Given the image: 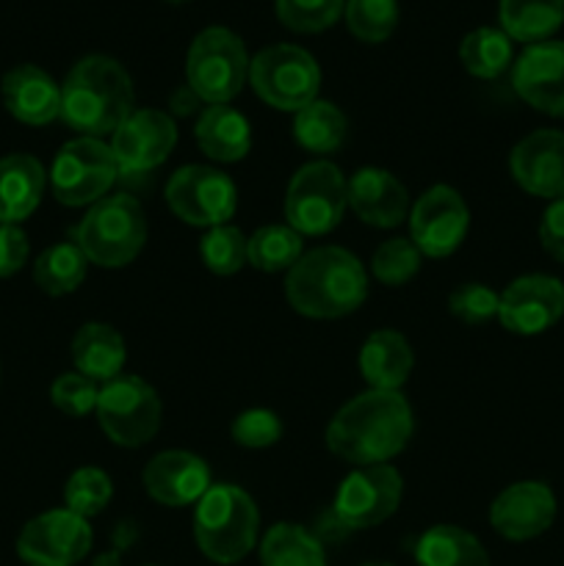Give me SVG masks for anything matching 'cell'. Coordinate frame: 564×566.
Listing matches in <instances>:
<instances>
[{"instance_id": "6da1fadb", "label": "cell", "mask_w": 564, "mask_h": 566, "mask_svg": "<svg viewBox=\"0 0 564 566\" xmlns=\"http://www.w3.org/2000/svg\"><path fill=\"white\" fill-rule=\"evenodd\" d=\"M412 407L401 390H365L343 403L326 426V448L354 468L390 464L409 446Z\"/></svg>"}, {"instance_id": "7a4b0ae2", "label": "cell", "mask_w": 564, "mask_h": 566, "mask_svg": "<svg viewBox=\"0 0 564 566\" xmlns=\"http://www.w3.org/2000/svg\"><path fill=\"white\" fill-rule=\"evenodd\" d=\"M285 298L304 318H346L368 298V271L348 249L315 247L285 274Z\"/></svg>"}, {"instance_id": "3957f363", "label": "cell", "mask_w": 564, "mask_h": 566, "mask_svg": "<svg viewBox=\"0 0 564 566\" xmlns=\"http://www.w3.org/2000/svg\"><path fill=\"white\" fill-rule=\"evenodd\" d=\"M136 92L125 66L111 55H86L61 83V116L77 136L111 138L136 111Z\"/></svg>"}, {"instance_id": "277c9868", "label": "cell", "mask_w": 564, "mask_h": 566, "mask_svg": "<svg viewBox=\"0 0 564 566\" xmlns=\"http://www.w3.org/2000/svg\"><path fill=\"white\" fill-rule=\"evenodd\" d=\"M260 509L247 490L213 484L194 512V542L208 562L232 566L258 547Z\"/></svg>"}, {"instance_id": "5b68a950", "label": "cell", "mask_w": 564, "mask_h": 566, "mask_svg": "<svg viewBox=\"0 0 564 566\" xmlns=\"http://www.w3.org/2000/svg\"><path fill=\"white\" fill-rule=\"evenodd\" d=\"M72 243L97 269H125L147 243V216L130 193H108L94 202L72 230Z\"/></svg>"}, {"instance_id": "8992f818", "label": "cell", "mask_w": 564, "mask_h": 566, "mask_svg": "<svg viewBox=\"0 0 564 566\" xmlns=\"http://www.w3.org/2000/svg\"><path fill=\"white\" fill-rule=\"evenodd\" d=\"M249 53L238 33L210 25L191 42L186 55V86L205 105H230L249 81Z\"/></svg>"}, {"instance_id": "52a82bcc", "label": "cell", "mask_w": 564, "mask_h": 566, "mask_svg": "<svg viewBox=\"0 0 564 566\" xmlns=\"http://www.w3.org/2000/svg\"><path fill=\"white\" fill-rule=\"evenodd\" d=\"M348 208V180L332 160L299 166L285 191V224L299 235L318 238L335 230Z\"/></svg>"}, {"instance_id": "ba28073f", "label": "cell", "mask_w": 564, "mask_h": 566, "mask_svg": "<svg viewBox=\"0 0 564 566\" xmlns=\"http://www.w3.org/2000/svg\"><path fill=\"white\" fill-rule=\"evenodd\" d=\"M97 426L114 446L142 448L158 434L164 407L149 381L142 376L119 374L116 379L100 385Z\"/></svg>"}, {"instance_id": "9c48e42d", "label": "cell", "mask_w": 564, "mask_h": 566, "mask_svg": "<svg viewBox=\"0 0 564 566\" xmlns=\"http://www.w3.org/2000/svg\"><path fill=\"white\" fill-rule=\"evenodd\" d=\"M249 86L269 108L296 114L318 99L321 66L299 44H271L249 61Z\"/></svg>"}, {"instance_id": "30bf717a", "label": "cell", "mask_w": 564, "mask_h": 566, "mask_svg": "<svg viewBox=\"0 0 564 566\" xmlns=\"http://www.w3.org/2000/svg\"><path fill=\"white\" fill-rule=\"evenodd\" d=\"M48 180L61 205L92 208L94 202L108 197L114 182L119 180V166L108 142L77 136L55 153Z\"/></svg>"}, {"instance_id": "8fae6325", "label": "cell", "mask_w": 564, "mask_h": 566, "mask_svg": "<svg viewBox=\"0 0 564 566\" xmlns=\"http://www.w3.org/2000/svg\"><path fill=\"white\" fill-rule=\"evenodd\" d=\"M166 208L188 227L230 224L238 208V186L227 171L205 164H188L171 171L164 188Z\"/></svg>"}, {"instance_id": "7c38bea8", "label": "cell", "mask_w": 564, "mask_h": 566, "mask_svg": "<svg viewBox=\"0 0 564 566\" xmlns=\"http://www.w3.org/2000/svg\"><path fill=\"white\" fill-rule=\"evenodd\" d=\"M404 479L393 464L354 468L341 481L332 503V520L343 531H368L390 520L401 506Z\"/></svg>"}, {"instance_id": "4fadbf2b", "label": "cell", "mask_w": 564, "mask_h": 566, "mask_svg": "<svg viewBox=\"0 0 564 566\" xmlns=\"http://www.w3.org/2000/svg\"><path fill=\"white\" fill-rule=\"evenodd\" d=\"M409 241L424 258H451L470 230V210L462 193L451 186H431L409 208Z\"/></svg>"}, {"instance_id": "5bb4252c", "label": "cell", "mask_w": 564, "mask_h": 566, "mask_svg": "<svg viewBox=\"0 0 564 566\" xmlns=\"http://www.w3.org/2000/svg\"><path fill=\"white\" fill-rule=\"evenodd\" d=\"M94 545L88 520L70 509L39 514L17 536V556L25 566H77Z\"/></svg>"}, {"instance_id": "9a60e30c", "label": "cell", "mask_w": 564, "mask_h": 566, "mask_svg": "<svg viewBox=\"0 0 564 566\" xmlns=\"http://www.w3.org/2000/svg\"><path fill=\"white\" fill-rule=\"evenodd\" d=\"M119 177L147 175L169 160L177 147V122L169 111L136 108L108 138Z\"/></svg>"}, {"instance_id": "2e32d148", "label": "cell", "mask_w": 564, "mask_h": 566, "mask_svg": "<svg viewBox=\"0 0 564 566\" xmlns=\"http://www.w3.org/2000/svg\"><path fill=\"white\" fill-rule=\"evenodd\" d=\"M564 315V285L551 274H525L501 293L498 321L506 332L534 337L556 326Z\"/></svg>"}, {"instance_id": "e0dca14e", "label": "cell", "mask_w": 564, "mask_h": 566, "mask_svg": "<svg viewBox=\"0 0 564 566\" xmlns=\"http://www.w3.org/2000/svg\"><path fill=\"white\" fill-rule=\"evenodd\" d=\"M556 495L542 481H518L490 506V525L506 542H531L556 520Z\"/></svg>"}, {"instance_id": "ac0fdd59", "label": "cell", "mask_w": 564, "mask_h": 566, "mask_svg": "<svg viewBox=\"0 0 564 566\" xmlns=\"http://www.w3.org/2000/svg\"><path fill=\"white\" fill-rule=\"evenodd\" d=\"M512 86L525 105L564 119V42L529 44L514 61Z\"/></svg>"}, {"instance_id": "d6986e66", "label": "cell", "mask_w": 564, "mask_h": 566, "mask_svg": "<svg viewBox=\"0 0 564 566\" xmlns=\"http://www.w3.org/2000/svg\"><path fill=\"white\" fill-rule=\"evenodd\" d=\"M509 171L531 197L564 199V133L542 127L520 138L509 153Z\"/></svg>"}, {"instance_id": "ffe728a7", "label": "cell", "mask_w": 564, "mask_h": 566, "mask_svg": "<svg viewBox=\"0 0 564 566\" xmlns=\"http://www.w3.org/2000/svg\"><path fill=\"white\" fill-rule=\"evenodd\" d=\"M142 484L158 506L182 509L202 501L205 492L213 486V479L208 462L197 453L160 451L144 468Z\"/></svg>"}, {"instance_id": "44dd1931", "label": "cell", "mask_w": 564, "mask_h": 566, "mask_svg": "<svg viewBox=\"0 0 564 566\" xmlns=\"http://www.w3.org/2000/svg\"><path fill=\"white\" fill-rule=\"evenodd\" d=\"M409 191L393 171L363 166L348 177V210L363 224L393 230L409 216Z\"/></svg>"}, {"instance_id": "7402d4cb", "label": "cell", "mask_w": 564, "mask_h": 566, "mask_svg": "<svg viewBox=\"0 0 564 566\" xmlns=\"http://www.w3.org/2000/svg\"><path fill=\"white\" fill-rule=\"evenodd\" d=\"M0 92L6 111L22 125H50L61 116V86L39 66L20 64L9 70Z\"/></svg>"}, {"instance_id": "603a6c76", "label": "cell", "mask_w": 564, "mask_h": 566, "mask_svg": "<svg viewBox=\"0 0 564 566\" xmlns=\"http://www.w3.org/2000/svg\"><path fill=\"white\" fill-rule=\"evenodd\" d=\"M415 368V352L396 329H376L359 348V374L368 390H401Z\"/></svg>"}, {"instance_id": "cb8c5ba5", "label": "cell", "mask_w": 564, "mask_h": 566, "mask_svg": "<svg viewBox=\"0 0 564 566\" xmlns=\"http://www.w3.org/2000/svg\"><path fill=\"white\" fill-rule=\"evenodd\" d=\"M194 138L205 158L216 164H238L252 149V125L232 105H205L194 125Z\"/></svg>"}, {"instance_id": "d4e9b609", "label": "cell", "mask_w": 564, "mask_h": 566, "mask_svg": "<svg viewBox=\"0 0 564 566\" xmlns=\"http://www.w3.org/2000/svg\"><path fill=\"white\" fill-rule=\"evenodd\" d=\"M48 186L42 160L28 153L0 158V224H20L39 208Z\"/></svg>"}, {"instance_id": "484cf974", "label": "cell", "mask_w": 564, "mask_h": 566, "mask_svg": "<svg viewBox=\"0 0 564 566\" xmlns=\"http://www.w3.org/2000/svg\"><path fill=\"white\" fill-rule=\"evenodd\" d=\"M72 363L77 374L105 385L125 370L127 346L125 337L103 321H88L72 337Z\"/></svg>"}, {"instance_id": "4316f807", "label": "cell", "mask_w": 564, "mask_h": 566, "mask_svg": "<svg viewBox=\"0 0 564 566\" xmlns=\"http://www.w3.org/2000/svg\"><path fill=\"white\" fill-rule=\"evenodd\" d=\"M418 566H490V553L479 536L459 525H431L415 542Z\"/></svg>"}, {"instance_id": "83f0119b", "label": "cell", "mask_w": 564, "mask_h": 566, "mask_svg": "<svg viewBox=\"0 0 564 566\" xmlns=\"http://www.w3.org/2000/svg\"><path fill=\"white\" fill-rule=\"evenodd\" d=\"M348 119L330 99H313L293 114V138L299 147L318 158H330L346 144Z\"/></svg>"}, {"instance_id": "f1b7e54d", "label": "cell", "mask_w": 564, "mask_h": 566, "mask_svg": "<svg viewBox=\"0 0 564 566\" xmlns=\"http://www.w3.org/2000/svg\"><path fill=\"white\" fill-rule=\"evenodd\" d=\"M498 20L512 42H547L564 22V0H501Z\"/></svg>"}, {"instance_id": "f546056e", "label": "cell", "mask_w": 564, "mask_h": 566, "mask_svg": "<svg viewBox=\"0 0 564 566\" xmlns=\"http://www.w3.org/2000/svg\"><path fill=\"white\" fill-rule=\"evenodd\" d=\"M263 566H326L324 542L296 523H276L260 539Z\"/></svg>"}, {"instance_id": "4dcf8cb0", "label": "cell", "mask_w": 564, "mask_h": 566, "mask_svg": "<svg viewBox=\"0 0 564 566\" xmlns=\"http://www.w3.org/2000/svg\"><path fill=\"white\" fill-rule=\"evenodd\" d=\"M88 260L72 241L53 243L33 263V282L48 296H70L83 285Z\"/></svg>"}, {"instance_id": "1f68e13d", "label": "cell", "mask_w": 564, "mask_h": 566, "mask_svg": "<svg viewBox=\"0 0 564 566\" xmlns=\"http://www.w3.org/2000/svg\"><path fill=\"white\" fill-rule=\"evenodd\" d=\"M302 254L304 238L288 224H265L247 238L249 265L265 274H288Z\"/></svg>"}, {"instance_id": "d6a6232c", "label": "cell", "mask_w": 564, "mask_h": 566, "mask_svg": "<svg viewBox=\"0 0 564 566\" xmlns=\"http://www.w3.org/2000/svg\"><path fill=\"white\" fill-rule=\"evenodd\" d=\"M459 61L481 81H495L512 66V39L501 28H476L459 44Z\"/></svg>"}, {"instance_id": "836d02e7", "label": "cell", "mask_w": 564, "mask_h": 566, "mask_svg": "<svg viewBox=\"0 0 564 566\" xmlns=\"http://www.w3.org/2000/svg\"><path fill=\"white\" fill-rule=\"evenodd\" d=\"M348 33L359 42L379 44L393 36L398 25V0H346L343 9Z\"/></svg>"}, {"instance_id": "e575fe53", "label": "cell", "mask_w": 564, "mask_h": 566, "mask_svg": "<svg viewBox=\"0 0 564 566\" xmlns=\"http://www.w3.org/2000/svg\"><path fill=\"white\" fill-rule=\"evenodd\" d=\"M199 258L216 276H232L249 265L247 235L236 224L210 227L199 241Z\"/></svg>"}, {"instance_id": "d590c367", "label": "cell", "mask_w": 564, "mask_h": 566, "mask_svg": "<svg viewBox=\"0 0 564 566\" xmlns=\"http://www.w3.org/2000/svg\"><path fill=\"white\" fill-rule=\"evenodd\" d=\"M424 265V254L409 238L396 235L390 241H382L370 258V274L376 282L387 287H401L415 280Z\"/></svg>"}, {"instance_id": "8d00e7d4", "label": "cell", "mask_w": 564, "mask_h": 566, "mask_svg": "<svg viewBox=\"0 0 564 566\" xmlns=\"http://www.w3.org/2000/svg\"><path fill=\"white\" fill-rule=\"evenodd\" d=\"M114 497V481L100 468H81L70 475L64 486V509L92 520L108 509Z\"/></svg>"}, {"instance_id": "74e56055", "label": "cell", "mask_w": 564, "mask_h": 566, "mask_svg": "<svg viewBox=\"0 0 564 566\" xmlns=\"http://www.w3.org/2000/svg\"><path fill=\"white\" fill-rule=\"evenodd\" d=\"M346 0H276V20L293 33H321L343 17Z\"/></svg>"}, {"instance_id": "f35d334b", "label": "cell", "mask_w": 564, "mask_h": 566, "mask_svg": "<svg viewBox=\"0 0 564 566\" xmlns=\"http://www.w3.org/2000/svg\"><path fill=\"white\" fill-rule=\"evenodd\" d=\"M282 434H285V426H282L280 415L265 407L243 409L241 415H236L230 426L232 442L249 448V451H263V448L276 446Z\"/></svg>"}, {"instance_id": "ab89813d", "label": "cell", "mask_w": 564, "mask_h": 566, "mask_svg": "<svg viewBox=\"0 0 564 566\" xmlns=\"http://www.w3.org/2000/svg\"><path fill=\"white\" fill-rule=\"evenodd\" d=\"M498 307H501V293L484 282H464L448 296V313L468 326L490 324L492 318H498Z\"/></svg>"}, {"instance_id": "60d3db41", "label": "cell", "mask_w": 564, "mask_h": 566, "mask_svg": "<svg viewBox=\"0 0 564 566\" xmlns=\"http://www.w3.org/2000/svg\"><path fill=\"white\" fill-rule=\"evenodd\" d=\"M97 396L100 385L97 381L86 379L83 374L72 370V374H61L59 379L50 387V401L59 412H64L66 418H86L97 409Z\"/></svg>"}, {"instance_id": "b9f144b4", "label": "cell", "mask_w": 564, "mask_h": 566, "mask_svg": "<svg viewBox=\"0 0 564 566\" xmlns=\"http://www.w3.org/2000/svg\"><path fill=\"white\" fill-rule=\"evenodd\" d=\"M31 243L20 224H0V280L14 276L28 263Z\"/></svg>"}, {"instance_id": "7bdbcfd3", "label": "cell", "mask_w": 564, "mask_h": 566, "mask_svg": "<svg viewBox=\"0 0 564 566\" xmlns=\"http://www.w3.org/2000/svg\"><path fill=\"white\" fill-rule=\"evenodd\" d=\"M540 243L553 260L564 263V199L547 205L540 221Z\"/></svg>"}, {"instance_id": "ee69618b", "label": "cell", "mask_w": 564, "mask_h": 566, "mask_svg": "<svg viewBox=\"0 0 564 566\" xmlns=\"http://www.w3.org/2000/svg\"><path fill=\"white\" fill-rule=\"evenodd\" d=\"M202 108H205V103L197 97V94H194L191 86H186V83H182V86H177L175 92L169 94L171 119H175V116H199L202 114Z\"/></svg>"}, {"instance_id": "f6af8a7d", "label": "cell", "mask_w": 564, "mask_h": 566, "mask_svg": "<svg viewBox=\"0 0 564 566\" xmlns=\"http://www.w3.org/2000/svg\"><path fill=\"white\" fill-rule=\"evenodd\" d=\"M136 536H138L136 523H119L114 531V545L111 547H116V551H122V553L130 551L133 542H136Z\"/></svg>"}, {"instance_id": "bcb514c9", "label": "cell", "mask_w": 564, "mask_h": 566, "mask_svg": "<svg viewBox=\"0 0 564 566\" xmlns=\"http://www.w3.org/2000/svg\"><path fill=\"white\" fill-rule=\"evenodd\" d=\"M92 566H122V551H116V547L103 551L100 556H94Z\"/></svg>"}, {"instance_id": "7dc6e473", "label": "cell", "mask_w": 564, "mask_h": 566, "mask_svg": "<svg viewBox=\"0 0 564 566\" xmlns=\"http://www.w3.org/2000/svg\"><path fill=\"white\" fill-rule=\"evenodd\" d=\"M359 566H393V564H387V562H368V564H359Z\"/></svg>"}, {"instance_id": "c3c4849f", "label": "cell", "mask_w": 564, "mask_h": 566, "mask_svg": "<svg viewBox=\"0 0 564 566\" xmlns=\"http://www.w3.org/2000/svg\"><path fill=\"white\" fill-rule=\"evenodd\" d=\"M166 3H175L177 6V3H188V0H166Z\"/></svg>"}, {"instance_id": "681fc988", "label": "cell", "mask_w": 564, "mask_h": 566, "mask_svg": "<svg viewBox=\"0 0 564 566\" xmlns=\"http://www.w3.org/2000/svg\"><path fill=\"white\" fill-rule=\"evenodd\" d=\"M144 566H158V564H144Z\"/></svg>"}]
</instances>
